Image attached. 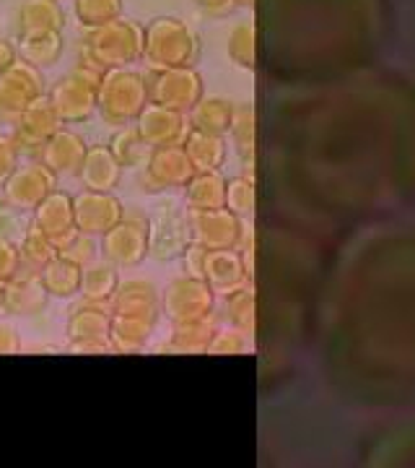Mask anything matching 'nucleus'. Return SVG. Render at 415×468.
Returning a JSON list of instances; mask_svg holds the SVG:
<instances>
[{
    "mask_svg": "<svg viewBox=\"0 0 415 468\" xmlns=\"http://www.w3.org/2000/svg\"><path fill=\"white\" fill-rule=\"evenodd\" d=\"M83 63L112 70V68H130V63L143 58V27L135 21L115 18L104 27L88 29L83 37Z\"/></svg>",
    "mask_w": 415,
    "mask_h": 468,
    "instance_id": "1",
    "label": "nucleus"
},
{
    "mask_svg": "<svg viewBox=\"0 0 415 468\" xmlns=\"http://www.w3.org/2000/svg\"><path fill=\"white\" fill-rule=\"evenodd\" d=\"M149 104V79L143 73H138L133 68L104 70L99 91H97V110L109 125H117V128L133 125Z\"/></svg>",
    "mask_w": 415,
    "mask_h": 468,
    "instance_id": "2",
    "label": "nucleus"
},
{
    "mask_svg": "<svg viewBox=\"0 0 415 468\" xmlns=\"http://www.w3.org/2000/svg\"><path fill=\"white\" fill-rule=\"evenodd\" d=\"M198 55V37L182 18L159 16L143 29V58L150 70L192 68Z\"/></svg>",
    "mask_w": 415,
    "mask_h": 468,
    "instance_id": "3",
    "label": "nucleus"
},
{
    "mask_svg": "<svg viewBox=\"0 0 415 468\" xmlns=\"http://www.w3.org/2000/svg\"><path fill=\"white\" fill-rule=\"evenodd\" d=\"M101 76L104 73L99 68L88 66L81 60L66 79H60L55 84V89L50 91V101L63 122H83L94 115Z\"/></svg>",
    "mask_w": 415,
    "mask_h": 468,
    "instance_id": "4",
    "label": "nucleus"
},
{
    "mask_svg": "<svg viewBox=\"0 0 415 468\" xmlns=\"http://www.w3.org/2000/svg\"><path fill=\"white\" fill-rule=\"evenodd\" d=\"M45 94L42 70L26 60H16L0 76V125H16L18 117L36 97Z\"/></svg>",
    "mask_w": 415,
    "mask_h": 468,
    "instance_id": "5",
    "label": "nucleus"
},
{
    "mask_svg": "<svg viewBox=\"0 0 415 468\" xmlns=\"http://www.w3.org/2000/svg\"><path fill=\"white\" fill-rule=\"evenodd\" d=\"M149 97L153 104H161L169 110H177V112H187L202 100V79L195 68L150 70Z\"/></svg>",
    "mask_w": 415,
    "mask_h": 468,
    "instance_id": "6",
    "label": "nucleus"
},
{
    "mask_svg": "<svg viewBox=\"0 0 415 468\" xmlns=\"http://www.w3.org/2000/svg\"><path fill=\"white\" fill-rule=\"evenodd\" d=\"M149 227L143 214H125L104 234V258L117 268L138 266L149 255Z\"/></svg>",
    "mask_w": 415,
    "mask_h": 468,
    "instance_id": "7",
    "label": "nucleus"
},
{
    "mask_svg": "<svg viewBox=\"0 0 415 468\" xmlns=\"http://www.w3.org/2000/svg\"><path fill=\"white\" fill-rule=\"evenodd\" d=\"M211 310H213V289L205 284V279L182 276L166 289L164 313L174 325L208 320Z\"/></svg>",
    "mask_w": 415,
    "mask_h": 468,
    "instance_id": "8",
    "label": "nucleus"
},
{
    "mask_svg": "<svg viewBox=\"0 0 415 468\" xmlns=\"http://www.w3.org/2000/svg\"><path fill=\"white\" fill-rule=\"evenodd\" d=\"M192 177H195V167H192L182 144H177V146H164V149L150 151L146 172H143V185H146L149 193L184 190Z\"/></svg>",
    "mask_w": 415,
    "mask_h": 468,
    "instance_id": "9",
    "label": "nucleus"
},
{
    "mask_svg": "<svg viewBox=\"0 0 415 468\" xmlns=\"http://www.w3.org/2000/svg\"><path fill=\"white\" fill-rule=\"evenodd\" d=\"M34 229L45 234L57 248V252L66 250L67 245L81 234L76 229L73 198L60 190H52L50 196L34 208Z\"/></svg>",
    "mask_w": 415,
    "mask_h": 468,
    "instance_id": "10",
    "label": "nucleus"
},
{
    "mask_svg": "<svg viewBox=\"0 0 415 468\" xmlns=\"http://www.w3.org/2000/svg\"><path fill=\"white\" fill-rule=\"evenodd\" d=\"M55 190V175L45 165L14 169L3 185V198L16 211H34Z\"/></svg>",
    "mask_w": 415,
    "mask_h": 468,
    "instance_id": "11",
    "label": "nucleus"
},
{
    "mask_svg": "<svg viewBox=\"0 0 415 468\" xmlns=\"http://www.w3.org/2000/svg\"><path fill=\"white\" fill-rule=\"evenodd\" d=\"M73 217H76V229L86 237L109 232L119 218L125 217L122 203L117 201L112 193H97L86 190L73 198Z\"/></svg>",
    "mask_w": 415,
    "mask_h": 468,
    "instance_id": "12",
    "label": "nucleus"
},
{
    "mask_svg": "<svg viewBox=\"0 0 415 468\" xmlns=\"http://www.w3.org/2000/svg\"><path fill=\"white\" fill-rule=\"evenodd\" d=\"M187 227H190L192 242L202 245L205 250H232L239 239L236 214L226 208L187 211Z\"/></svg>",
    "mask_w": 415,
    "mask_h": 468,
    "instance_id": "13",
    "label": "nucleus"
},
{
    "mask_svg": "<svg viewBox=\"0 0 415 468\" xmlns=\"http://www.w3.org/2000/svg\"><path fill=\"white\" fill-rule=\"evenodd\" d=\"M109 325L112 313L104 310L99 302H86L83 307L73 310L67 320V335L76 351H109Z\"/></svg>",
    "mask_w": 415,
    "mask_h": 468,
    "instance_id": "14",
    "label": "nucleus"
},
{
    "mask_svg": "<svg viewBox=\"0 0 415 468\" xmlns=\"http://www.w3.org/2000/svg\"><path fill=\"white\" fill-rule=\"evenodd\" d=\"M190 242H192V237H190V227H187V214L182 217L174 208L161 206L149 227L150 255L159 261L182 258V252L187 250Z\"/></svg>",
    "mask_w": 415,
    "mask_h": 468,
    "instance_id": "15",
    "label": "nucleus"
},
{
    "mask_svg": "<svg viewBox=\"0 0 415 468\" xmlns=\"http://www.w3.org/2000/svg\"><path fill=\"white\" fill-rule=\"evenodd\" d=\"M60 125H63V120L55 112L50 97L42 94L24 110V115L18 117L14 144H16V149L42 151V146L60 131Z\"/></svg>",
    "mask_w": 415,
    "mask_h": 468,
    "instance_id": "16",
    "label": "nucleus"
},
{
    "mask_svg": "<svg viewBox=\"0 0 415 468\" xmlns=\"http://www.w3.org/2000/svg\"><path fill=\"white\" fill-rule=\"evenodd\" d=\"M135 128H138L140 138L149 144L150 149L177 146V144H182L184 135L190 131L184 112L169 110V107H161V104H153V101L135 120Z\"/></svg>",
    "mask_w": 415,
    "mask_h": 468,
    "instance_id": "17",
    "label": "nucleus"
},
{
    "mask_svg": "<svg viewBox=\"0 0 415 468\" xmlns=\"http://www.w3.org/2000/svg\"><path fill=\"white\" fill-rule=\"evenodd\" d=\"M112 304V315H125V318L146 320L156 325L159 318V300H156V289L143 279H133L125 284L117 286L115 297L109 300Z\"/></svg>",
    "mask_w": 415,
    "mask_h": 468,
    "instance_id": "18",
    "label": "nucleus"
},
{
    "mask_svg": "<svg viewBox=\"0 0 415 468\" xmlns=\"http://www.w3.org/2000/svg\"><path fill=\"white\" fill-rule=\"evenodd\" d=\"M47 289L36 279H3L0 282V315H34L47 304Z\"/></svg>",
    "mask_w": 415,
    "mask_h": 468,
    "instance_id": "19",
    "label": "nucleus"
},
{
    "mask_svg": "<svg viewBox=\"0 0 415 468\" xmlns=\"http://www.w3.org/2000/svg\"><path fill=\"white\" fill-rule=\"evenodd\" d=\"M88 146L83 144L81 135L70 133V131H57L52 135L50 141L42 146L39 156H42V165L50 169L52 175H76L83 165V156H86Z\"/></svg>",
    "mask_w": 415,
    "mask_h": 468,
    "instance_id": "20",
    "label": "nucleus"
},
{
    "mask_svg": "<svg viewBox=\"0 0 415 468\" xmlns=\"http://www.w3.org/2000/svg\"><path fill=\"white\" fill-rule=\"evenodd\" d=\"M78 177H81L86 190L112 193L119 183V177H122V165L117 162L109 146H94V149L86 151Z\"/></svg>",
    "mask_w": 415,
    "mask_h": 468,
    "instance_id": "21",
    "label": "nucleus"
},
{
    "mask_svg": "<svg viewBox=\"0 0 415 468\" xmlns=\"http://www.w3.org/2000/svg\"><path fill=\"white\" fill-rule=\"evenodd\" d=\"M66 14L57 0H24L18 8V39L63 32Z\"/></svg>",
    "mask_w": 415,
    "mask_h": 468,
    "instance_id": "22",
    "label": "nucleus"
},
{
    "mask_svg": "<svg viewBox=\"0 0 415 468\" xmlns=\"http://www.w3.org/2000/svg\"><path fill=\"white\" fill-rule=\"evenodd\" d=\"M187 211H211L226 208V183L218 172H195L184 187Z\"/></svg>",
    "mask_w": 415,
    "mask_h": 468,
    "instance_id": "23",
    "label": "nucleus"
},
{
    "mask_svg": "<svg viewBox=\"0 0 415 468\" xmlns=\"http://www.w3.org/2000/svg\"><path fill=\"white\" fill-rule=\"evenodd\" d=\"M81 279L83 266L73 263L70 258L60 255V252L39 271V282L52 297H73L76 292H81Z\"/></svg>",
    "mask_w": 415,
    "mask_h": 468,
    "instance_id": "24",
    "label": "nucleus"
},
{
    "mask_svg": "<svg viewBox=\"0 0 415 468\" xmlns=\"http://www.w3.org/2000/svg\"><path fill=\"white\" fill-rule=\"evenodd\" d=\"M182 146L195 172H216L221 167V162H223V141H221V135L202 133V131L190 128L187 135H184Z\"/></svg>",
    "mask_w": 415,
    "mask_h": 468,
    "instance_id": "25",
    "label": "nucleus"
},
{
    "mask_svg": "<svg viewBox=\"0 0 415 468\" xmlns=\"http://www.w3.org/2000/svg\"><path fill=\"white\" fill-rule=\"evenodd\" d=\"M202 279L213 292H229L242 282V266L239 258L229 250H208Z\"/></svg>",
    "mask_w": 415,
    "mask_h": 468,
    "instance_id": "26",
    "label": "nucleus"
},
{
    "mask_svg": "<svg viewBox=\"0 0 415 468\" xmlns=\"http://www.w3.org/2000/svg\"><path fill=\"white\" fill-rule=\"evenodd\" d=\"M233 117V104L218 97H202V100L192 107V128L211 135H223L229 131Z\"/></svg>",
    "mask_w": 415,
    "mask_h": 468,
    "instance_id": "27",
    "label": "nucleus"
},
{
    "mask_svg": "<svg viewBox=\"0 0 415 468\" xmlns=\"http://www.w3.org/2000/svg\"><path fill=\"white\" fill-rule=\"evenodd\" d=\"M153 323L146 320L125 318V315H112V325H109V346L122 354H135L146 346Z\"/></svg>",
    "mask_w": 415,
    "mask_h": 468,
    "instance_id": "28",
    "label": "nucleus"
},
{
    "mask_svg": "<svg viewBox=\"0 0 415 468\" xmlns=\"http://www.w3.org/2000/svg\"><path fill=\"white\" fill-rule=\"evenodd\" d=\"M117 286H119V276H117V266L112 263H94V266H83L81 279V294L86 302H109L115 297Z\"/></svg>",
    "mask_w": 415,
    "mask_h": 468,
    "instance_id": "29",
    "label": "nucleus"
},
{
    "mask_svg": "<svg viewBox=\"0 0 415 468\" xmlns=\"http://www.w3.org/2000/svg\"><path fill=\"white\" fill-rule=\"evenodd\" d=\"M109 151L115 154V159L122 167H146L153 149L140 138L135 125H125L115 133L112 144H109Z\"/></svg>",
    "mask_w": 415,
    "mask_h": 468,
    "instance_id": "30",
    "label": "nucleus"
},
{
    "mask_svg": "<svg viewBox=\"0 0 415 468\" xmlns=\"http://www.w3.org/2000/svg\"><path fill=\"white\" fill-rule=\"evenodd\" d=\"M21 60L32 63L34 68H47L55 66L63 55V34H36V37H26L21 39Z\"/></svg>",
    "mask_w": 415,
    "mask_h": 468,
    "instance_id": "31",
    "label": "nucleus"
},
{
    "mask_svg": "<svg viewBox=\"0 0 415 468\" xmlns=\"http://www.w3.org/2000/svg\"><path fill=\"white\" fill-rule=\"evenodd\" d=\"M213 338L211 318L195 320V323H180L174 325V334L169 338V349L177 354H192V351H208V344Z\"/></svg>",
    "mask_w": 415,
    "mask_h": 468,
    "instance_id": "32",
    "label": "nucleus"
},
{
    "mask_svg": "<svg viewBox=\"0 0 415 468\" xmlns=\"http://www.w3.org/2000/svg\"><path fill=\"white\" fill-rule=\"evenodd\" d=\"M73 14L83 29H97L122 14V0H73Z\"/></svg>",
    "mask_w": 415,
    "mask_h": 468,
    "instance_id": "33",
    "label": "nucleus"
},
{
    "mask_svg": "<svg viewBox=\"0 0 415 468\" xmlns=\"http://www.w3.org/2000/svg\"><path fill=\"white\" fill-rule=\"evenodd\" d=\"M18 255H21V263L32 266L34 271H42V268L47 266L52 258L57 255V248L52 245L45 234L36 232L32 227V232L24 237V242H21V248H18Z\"/></svg>",
    "mask_w": 415,
    "mask_h": 468,
    "instance_id": "34",
    "label": "nucleus"
},
{
    "mask_svg": "<svg viewBox=\"0 0 415 468\" xmlns=\"http://www.w3.org/2000/svg\"><path fill=\"white\" fill-rule=\"evenodd\" d=\"M254 190L247 180H232L226 183V208L232 214H252Z\"/></svg>",
    "mask_w": 415,
    "mask_h": 468,
    "instance_id": "35",
    "label": "nucleus"
},
{
    "mask_svg": "<svg viewBox=\"0 0 415 468\" xmlns=\"http://www.w3.org/2000/svg\"><path fill=\"white\" fill-rule=\"evenodd\" d=\"M254 39H252V29L249 27H239V29H233L232 39H229V52H232V58L236 63H242V66L252 68V58H254V45H252Z\"/></svg>",
    "mask_w": 415,
    "mask_h": 468,
    "instance_id": "36",
    "label": "nucleus"
},
{
    "mask_svg": "<svg viewBox=\"0 0 415 468\" xmlns=\"http://www.w3.org/2000/svg\"><path fill=\"white\" fill-rule=\"evenodd\" d=\"M21 268V255L18 248L8 239V237H0V282L3 279H14Z\"/></svg>",
    "mask_w": 415,
    "mask_h": 468,
    "instance_id": "37",
    "label": "nucleus"
},
{
    "mask_svg": "<svg viewBox=\"0 0 415 468\" xmlns=\"http://www.w3.org/2000/svg\"><path fill=\"white\" fill-rule=\"evenodd\" d=\"M229 131H232L233 138L239 141V149L247 154V151L252 149V141H249V133H252V115H249V110H239V112L233 110Z\"/></svg>",
    "mask_w": 415,
    "mask_h": 468,
    "instance_id": "38",
    "label": "nucleus"
},
{
    "mask_svg": "<svg viewBox=\"0 0 415 468\" xmlns=\"http://www.w3.org/2000/svg\"><path fill=\"white\" fill-rule=\"evenodd\" d=\"M205 255H208V250H205L202 245H198V242H190V245H187V250L182 252L184 276H195V279H202Z\"/></svg>",
    "mask_w": 415,
    "mask_h": 468,
    "instance_id": "39",
    "label": "nucleus"
},
{
    "mask_svg": "<svg viewBox=\"0 0 415 468\" xmlns=\"http://www.w3.org/2000/svg\"><path fill=\"white\" fill-rule=\"evenodd\" d=\"M60 255H66V258H70V261L78 263V266H86V263L94 258V245H91V239H88L86 234H78V237L67 245L66 250H60Z\"/></svg>",
    "mask_w": 415,
    "mask_h": 468,
    "instance_id": "40",
    "label": "nucleus"
},
{
    "mask_svg": "<svg viewBox=\"0 0 415 468\" xmlns=\"http://www.w3.org/2000/svg\"><path fill=\"white\" fill-rule=\"evenodd\" d=\"M16 144L8 141V138H0V187L5 185V180H8L11 175H14V169H16Z\"/></svg>",
    "mask_w": 415,
    "mask_h": 468,
    "instance_id": "41",
    "label": "nucleus"
},
{
    "mask_svg": "<svg viewBox=\"0 0 415 468\" xmlns=\"http://www.w3.org/2000/svg\"><path fill=\"white\" fill-rule=\"evenodd\" d=\"M232 351H242V341L232 331H221L208 344V354H232Z\"/></svg>",
    "mask_w": 415,
    "mask_h": 468,
    "instance_id": "42",
    "label": "nucleus"
},
{
    "mask_svg": "<svg viewBox=\"0 0 415 468\" xmlns=\"http://www.w3.org/2000/svg\"><path fill=\"white\" fill-rule=\"evenodd\" d=\"M18 211L11 208L5 198H0V237H11L18 229Z\"/></svg>",
    "mask_w": 415,
    "mask_h": 468,
    "instance_id": "43",
    "label": "nucleus"
},
{
    "mask_svg": "<svg viewBox=\"0 0 415 468\" xmlns=\"http://www.w3.org/2000/svg\"><path fill=\"white\" fill-rule=\"evenodd\" d=\"M21 349V341L14 328L8 325H0V354H18Z\"/></svg>",
    "mask_w": 415,
    "mask_h": 468,
    "instance_id": "44",
    "label": "nucleus"
},
{
    "mask_svg": "<svg viewBox=\"0 0 415 468\" xmlns=\"http://www.w3.org/2000/svg\"><path fill=\"white\" fill-rule=\"evenodd\" d=\"M18 60L16 50H14V45L11 42H5V39H0V76L3 73H8V68L14 66Z\"/></svg>",
    "mask_w": 415,
    "mask_h": 468,
    "instance_id": "45",
    "label": "nucleus"
},
{
    "mask_svg": "<svg viewBox=\"0 0 415 468\" xmlns=\"http://www.w3.org/2000/svg\"><path fill=\"white\" fill-rule=\"evenodd\" d=\"M195 3H198L202 11H208V14H223L232 0H195Z\"/></svg>",
    "mask_w": 415,
    "mask_h": 468,
    "instance_id": "46",
    "label": "nucleus"
},
{
    "mask_svg": "<svg viewBox=\"0 0 415 468\" xmlns=\"http://www.w3.org/2000/svg\"><path fill=\"white\" fill-rule=\"evenodd\" d=\"M236 3H242V5H252L254 0H236Z\"/></svg>",
    "mask_w": 415,
    "mask_h": 468,
    "instance_id": "47",
    "label": "nucleus"
}]
</instances>
